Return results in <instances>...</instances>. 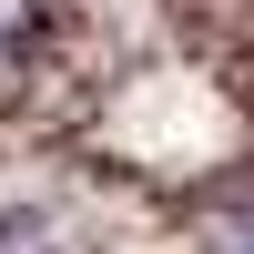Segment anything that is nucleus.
Listing matches in <instances>:
<instances>
[{"label": "nucleus", "mask_w": 254, "mask_h": 254, "mask_svg": "<svg viewBox=\"0 0 254 254\" xmlns=\"http://www.w3.org/2000/svg\"><path fill=\"white\" fill-rule=\"evenodd\" d=\"M0 254H92V214L61 193H0Z\"/></svg>", "instance_id": "nucleus-1"}, {"label": "nucleus", "mask_w": 254, "mask_h": 254, "mask_svg": "<svg viewBox=\"0 0 254 254\" xmlns=\"http://www.w3.org/2000/svg\"><path fill=\"white\" fill-rule=\"evenodd\" d=\"M203 254H254V173H234L203 203Z\"/></svg>", "instance_id": "nucleus-2"}, {"label": "nucleus", "mask_w": 254, "mask_h": 254, "mask_svg": "<svg viewBox=\"0 0 254 254\" xmlns=\"http://www.w3.org/2000/svg\"><path fill=\"white\" fill-rule=\"evenodd\" d=\"M41 41H51V0H0V92L31 71Z\"/></svg>", "instance_id": "nucleus-3"}]
</instances>
